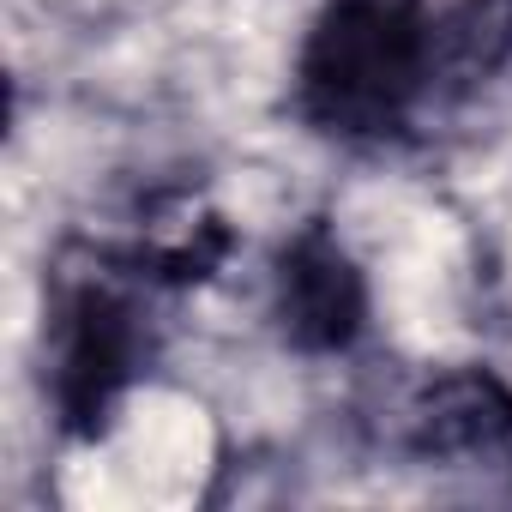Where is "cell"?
<instances>
[{
    "mask_svg": "<svg viewBox=\"0 0 512 512\" xmlns=\"http://www.w3.org/2000/svg\"><path fill=\"white\" fill-rule=\"evenodd\" d=\"M278 314L302 350H344L362 332L368 290L350 266V253L326 229H308L290 241L284 272H278Z\"/></svg>",
    "mask_w": 512,
    "mask_h": 512,
    "instance_id": "3",
    "label": "cell"
},
{
    "mask_svg": "<svg viewBox=\"0 0 512 512\" xmlns=\"http://www.w3.org/2000/svg\"><path fill=\"white\" fill-rule=\"evenodd\" d=\"M145 362L139 308L115 284H79L61 308V350H55V404L73 434H97L115 398L133 386Z\"/></svg>",
    "mask_w": 512,
    "mask_h": 512,
    "instance_id": "2",
    "label": "cell"
},
{
    "mask_svg": "<svg viewBox=\"0 0 512 512\" xmlns=\"http://www.w3.org/2000/svg\"><path fill=\"white\" fill-rule=\"evenodd\" d=\"M440 19L428 0H326L302 49V115L344 139L392 133L428 91Z\"/></svg>",
    "mask_w": 512,
    "mask_h": 512,
    "instance_id": "1",
    "label": "cell"
},
{
    "mask_svg": "<svg viewBox=\"0 0 512 512\" xmlns=\"http://www.w3.org/2000/svg\"><path fill=\"white\" fill-rule=\"evenodd\" d=\"M223 223L193 205V199H175V217H157L145 223V260L157 266V278H205V266L223 260Z\"/></svg>",
    "mask_w": 512,
    "mask_h": 512,
    "instance_id": "4",
    "label": "cell"
}]
</instances>
